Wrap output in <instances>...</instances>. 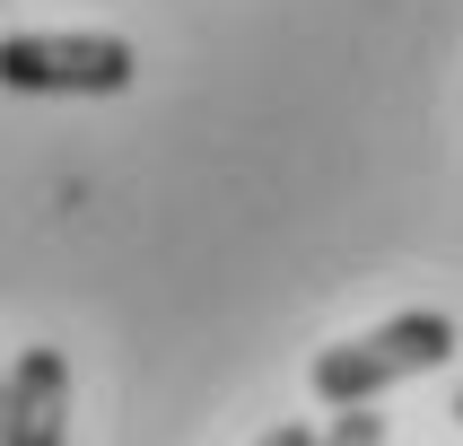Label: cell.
<instances>
[{"instance_id":"cell-2","label":"cell","mask_w":463,"mask_h":446,"mask_svg":"<svg viewBox=\"0 0 463 446\" xmlns=\"http://www.w3.org/2000/svg\"><path fill=\"white\" fill-rule=\"evenodd\" d=\"M140 52L123 35H0V88L18 97H123Z\"/></svg>"},{"instance_id":"cell-4","label":"cell","mask_w":463,"mask_h":446,"mask_svg":"<svg viewBox=\"0 0 463 446\" xmlns=\"http://www.w3.org/2000/svg\"><path fill=\"white\" fill-rule=\"evenodd\" d=\"M315 446H385V412H376V403H359V412H341Z\"/></svg>"},{"instance_id":"cell-3","label":"cell","mask_w":463,"mask_h":446,"mask_svg":"<svg viewBox=\"0 0 463 446\" xmlns=\"http://www.w3.org/2000/svg\"><path fill=\"white\" fill-rule=\"evenodd\" d=\"M61 438H71V359L35 341L0 385V446H61Z\"/></svg>"},{"instance_id":"cell-6","label":"cell","mask_w":463,"mask_h":446,"mask_svg":"<svg viewBox=\"0 0 463 446\" xmlns=\"http://www.w3.org/2000/svg\"><path fill=\"white\" fill-rule=\"evenodd\" d=\"M455 420H463V394H455Z\"/></svg>"},{"instance_id":"cell-1","label":"cell","mask_w":463,"mask_h":446,"mask_svg":"<svg viewBox=\"0 0 463 446\" xmlns=\"http://www.w3.org/2000/svg\"><path fill=\"white\" fill-rule=\"evenodd\" d=\"M446 359H455V315L411 307V315H393V324H376V333H359V341H333V350L315 359V394H324L333 412H359V403H376L385 385H402L420 367H446Z\"/></svg>"},{"instance_id":"cell-5","label":"cell","mask_w":463,"mask_h":446,"mask_svg":"<svg viewBox=\"0 0 463 446\" xmlns=\"http://www.w3.org/2000/svg\"><path fill=\"white\" fill-rule=\"evenodd\" d=\"M262 446H315V429H307V420H280V429H271Z\"/></svg>"}]
</instances>
